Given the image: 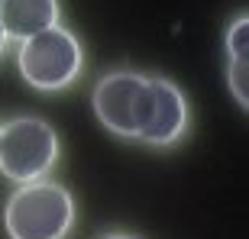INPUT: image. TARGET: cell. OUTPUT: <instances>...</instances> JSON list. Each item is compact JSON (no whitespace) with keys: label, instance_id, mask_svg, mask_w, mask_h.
<instances>
[{"label":"cell","instance_id":"7a4b0ae2","mask_svg":"<svg viewBox=\"0 0 249 239\" xmlns=\"http://www.w3.org/2000/svg\"><path fill=\"white\" fill-rule=\"evenodd\" d=\"M58 155V136L46 120L19 117L0 126V171L19 184L42 178Z\"/></svg>","mask_w":249,"mask_h":239},{"label":"cell","instance_id":"3957f363","mask_svg":"<svg viewBox=\"0 0 249 239\" xmlns=\"http://www.w3.org/2000/svg\"><path fill=\"white\" fill-rule=\"evenodd\" d=\"M19 71L36 91H58L81 71V46L62 26H52L19 46Z\"/></svg>","mask_w":249,"mask_h":239},{"label":"cell","instance_id":"ba28073f","mask_svg":"<svg viewBox=\"0 0 249 239\" xmlns=\"http://www.w3.org/2000/svg\"><path fill=\"white\" fill-rule=\"evenodd\" d=\"M246 49H249V26H246V17H240L227 29V52H230V62L233 58H246Z\"/></svg>","mask_w":249,"mask_h":239},{"label":"cell","instance_id":"8992f818","mask_svg":"<svg viewBox=\"0 0 249 239\" xmlns=\"http://www.w3.org/2000/svg\"><path fill=\"white\" fill-rule=\"evenodd\" d=\"M0 26L7 39H26L58 26V0H0Z\"/></svg>","mask_w":249,"mask_h":239},{"label":"cell","instance_id":"52a82bcc","mask_svg":"<svg viewBox=\"0 0 249 239\" xmlns=\"http://www.w3.org/2000/svg\"><path fill=\"white\" fill-rule=\"evenodd\" d=\"M246 71H249L246 58H233V62L227 65V84H230V94L236 97L240 107L249 103V74Z\"/></svg>","mask_w":249,"mask_h":239},{"label":"cell","instance_id":"277c9868","mask_svg":"<svg viewBox=\"0 0 249 239\" xmlns=\"http://www.w3.org/2000/svg\"><path fill=\"white\" fill-rule=\"evenodd\" d=\"M185 126L188 103L181 91L165 78H146L136 103V139L149 146H168L185 133Z\"/></svg>","mask_w":249,"mask_h":239},{"label":"cell","instance_id":"6da1fadb","mask_svg":"<svg viewBox=\"0 0 249 239\" xmlns=\"http://www.w3.org/2000/svg\"><path fill=\"white\" fill-rule=\"evenodd\" d=\"M3 223L10 239H65L74 223V201L62 184L29 181L10 197Z\"/></svg>","mask_w":249,"mask_h":239},{"label":"cell","instance_id":"30bf717a","mask_svg":"<svg viewBox=\"0 0 249 239\" xmlns=\"http://www.w3.org/2000/svg\"><path fill=\"white\" fill-rule=\"evenodd\" d=\"M110 239H129V236H110Z\"/></svg>","mask_w":249,"mask_h":239},{"label":"cell","instance_id":"9c48e42d","mask_svg":"<svg viewBox=\"0 0 249 239\" xmlns=\"http://www.w3.org/2000/svg\"><path fill=\"white\" fill-rule=\"evenodd\" d=\"M3 49H7V33H3V26H0V55H3Z\"/></svg>","mask_w":249,"mask_h":239},{"label":"cell","instance_id":"5b68a950","mask_svg":"<svg viewBox=\"0 0 249 239\" xmlns=\"http://www.w3.org/2000/svg\"><path fill=\"white\" fill-rule=\"evenodd\" d=\"M142 84H146V74L136 71H110L97 81L91 103L97 120L110 133L136 139V103L142 94Z\"/></svg>","mask_w":249,"mask_h":239}]
</instances>
